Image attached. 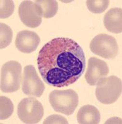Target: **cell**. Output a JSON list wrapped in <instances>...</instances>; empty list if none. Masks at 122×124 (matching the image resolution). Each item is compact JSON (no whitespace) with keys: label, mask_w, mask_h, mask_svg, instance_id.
Instances as JSON below:
<instances>
[{"label":"cell","mask_w":122,"mask_h":124,"mask_svg":"<svg viewBox=\"0 0 122 124\" xmlns=\"http://www.w3.org/2000/svg\"><path fill=\"white\" fill-rule=\"evenodd\" d=\"M37 65L46 84L52 87H65L75 83L83 75L86 67L85 55L75 40L58 37L41 48Z\"/></svg>","instance_id":"cell-1"},{"label":"cell","mask_w":122,"mask_h":124,"mask_svg":"<svg viewBox=\"0 0 122 124\" xmlns=\"http://www.w3.org/2000/svg\"><path fill=\"white\" fill-rule=\"evenodd\" d=\"M96 85V98L104 104L115 103L122 94V80L116 76L103 78Z\"/></svg>","instance_id":"cell-2"},{"label":"cell","mask_w":122,"mask_h":124,"mask_svg":"<svg viewBox=\"0 0 122 124\" xmlns=\"http://www.w3.org/2000/svg\"><path fill=\"white\" fill-rule=\"evenodd\" d=\"M49 101L55 111L70 116L78 104V96L73 89L54 90L49 94Z\"/></svg>","instance_id":"cell-3"},{"label":"cell","mask_w":122,"mask_h":124,"mask_svg":"<svg viewBox=\"0 0 122 124\" xmlns=\"http://www.w3.org/2000/svg\"><path fill=\"white\" fill-rule=\"evenodd\" d=\"M22 66L17 61H9L3 65L1 71V90L5 93L16 92L21 85Z\"/></svg>","instance_id":"cell-4"},{"label":"cell","mask_w":122,"mask_h":124,"mask_svg":"<svg viewBox=\"0 0 122 124\" xmlns=\"http://www.w3.org/2000/svg\"><path fill=\"white\" fill-rule=\"evenodd\" d=\"M17 115L25 124H38L43 117L44 108L35 97H26L19 103Z\"/></svg>","instance_id":"cell-5"},{"label":"cell","mask_w":122,"mask_h":124,"mask_svg":"<svg viewBox=\"0 0 122 124\" xmlns=\"http://www.w3.org/2000/svg\"><path fill=\"white\" fill-rule=\"evenodd\" d=\"M93 54L105 59L114 58L118 53V45L114 37L105 34L96 35L90 44Z\"/></svg>","instance_id":"cell-6"},{"label":"cell","mask_w":122,"mask_h":124,"mask_svg":"<svg viewBox=\"0 0 122 124\" xmlns=\"http://www.w3.org/2000/svg\"><path fill=\"white\" fill-rule=\"evenodd\" d=\"M45 89V84L38 76L34 66H25L24 69L22 84L23 93L27 96L40 97Z\"/></svg>","instance_id":"cell-7"},{"label":"cell","mask_w":122,"mask_h":124,"mask_svg":"<svg viewBox=\"0 0 122 124\" xmlns=\"http://www.w3.org/2000/svg\"><path fill=\"white\" fill-rule=\"evenodd\" d=\"M19 16L22 23L27 27L36 28L42 22L37 6L32 1H24L19 7Z\"/></svg>","instance_id":"cell-8"},{"label":"cell","mask_w":122,"mask_h":124,"mask_svg":"<svg viewBox=\"0 0 122 124\" xmlns=\"http://www.w3.org/2000/svg\"><path fill=\"white\" fill-rule=\"evenodd\" d=\"M109 73V68L106 62L96 57H91L88 62L85 79L91 86H96L103 78Z\"/></svg>","instance_id":"cell-9"},{"label":"cell","mask_w":122,"mask_h":124,"mask_svg":"<svg viewBox=\"0 0 122 124\" xmlns=\"http://www.w3.org/2000/svg\"><path fill=\"white\" fill-rule=\"evenodd\" d=\"M39 42L40 38L37 33L25 30L17 34L15 45L20 52L24 54H31L37 49Z\"/></svg>","instance_id":"cell-10"},{"label":"cell","mask_w":122,"mask_h":124,"mask_svg":"<svg viewBox=\"0 0 122 124\" xmlns=\"http://www.w3.org/2000/svg\"><path fill=\"white\" fill-rule=\"evenodd\" d=\"M104 24L106 29L114 34L122 32V9L120 8H112L105 14Z\"/></svg>","instance_id":"cell-11"},{"label":"cell","mask_w":122,"mask_h":124,"mask_svg":"<svg viewBox=\"0 0 122 124\" xmlns=\"http://www.w3.org/2000/svg\"><path fill=\"white\" fill-rule=\"evenodd\" d=\"M101 120V114L96 107L85 105L79 109L77 121L80 124H97Z\"/></svg>","instance_id":"cell-12"},{"label":"cell","mask_w":122,"mask_h":124,"mask_svg":"<svg viewBox=\"0 0 122 124\" xmlns=\"http://www.w3.org/2000/svg\"><path fill=\"white\" fill-rule=\"evenodd\" d=\"M34 3L37 6L41 16L45 18H51L58 11V3L54 0H37Z\"/></svg>","instance_id":"cell-13"},{"label":"cell","mask_w":122,"mask_h":124,"mask_svg":"<svg viewBox=\"0 0 122 124\" xmlns=\"http://www.w3.org/2000/svg\"><path fill=\"white\" fill-rule=\"evenodd\" d=\"M0 119L6 120L10 117L14 112V104L11 100L5 96L0 97Z\"/></svg>","instance_id":"cell-14"},{"label":"cell","mask_w":122,"mask_h":124,"mask_svg":"<svg viewBox=\"0 0 122 124\" xmlns=\"http://www.w3.org/2000/svg\"><path fill=\"white\" fill-rule=\"evenodd\" d=\"M0 48L3 49L10 45L13 40V32L11 28L8 25L1 23L0 27Z\"/></svg>","instance_id":"cell-15"},{"label":"cell","mask_w":122,"mask_h":124,"mask_svg":"<svg viewBox=\"0 0 122 124\" xmlns=\"http://www.w3.org/2000/svg\"><path fill=\"white\" fill-rule=\"evenodd\" d=\"M110 4L109 0H88L86 6L91 13L94 14L103 13L107 9Z\"/></svg>","instance_id":"cell-16"},{"label":"cell","mask_w":122,"mask_h":124,"mask_svg":"<svg viewBox=\"0 0 122 124\" xmlns=\"http://www.w3.org/2000/svg\"><path fill=\"white\" fill-rule=\"evenodd\" d=\"M0 18L6 19L10 17L14 11V3L11 0H3L0 1Z\"/></svg>","instance_id":"cell-17"},{"label":"cell","mask_w":122,"mask_h":124,"mask_svg":"<svg viewBox=\"0 0 122 124\" xmlns=\"http://www.w3.org/2000/svg\"><path fill=\"white\" fill-rule=\"evenodd\" d=\"M43 124H69L67 120L64 117L60 115L53 114L47 117L43 122Z\"/></svg>","instance_id":"cell-18"}]
</instances>
